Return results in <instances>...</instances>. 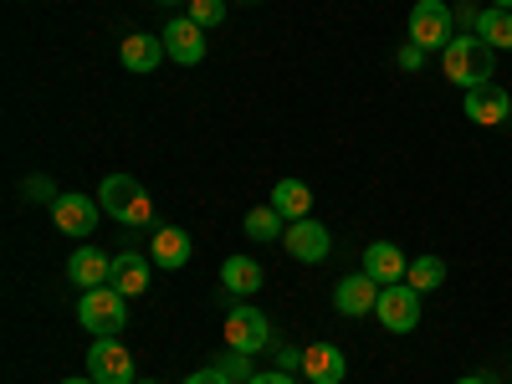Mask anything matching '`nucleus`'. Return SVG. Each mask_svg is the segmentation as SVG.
Masks as SVG:
<instances>
[{"label":"nucleus","instance_id":"1","mask_svg":"<svg viewBox=\"0 0 512 384\" xmlns=\"http://www.w3.org/2000/svg\"><path fill=\"white\" fill-rule=\"evenodd\" d=\"M441 72L456 82L461 93H472V88H482V82H492V72H497V52L487 47L482 36H451V41H446V52H441Z\"/></svg>","mask_w":512,"mask_h":384},{"label":"nucleus","instance_id":"2","mask_svg":"<svg viewBox=\"0 0 512 384\" xmlns=\"http://www.w3.org/2000/svg\"><path fill=\"white\" fill-rule=\"evenodd\" d=\"M98 205H103V216H113L118 226H134V231L154 226V200L144 195V185L134 175H108L98 185Z\"/></svg>","mask_w":512,"mask_h":384},{"label":"nucleus","instance_id":"3","mask_svg":"<svg viewBox=\"0 0 512 384\" xmlns=\"http://www.w3.org/2000/svg\"><path fill=\"white\" fill-rule=\"evenodd\" d=\"M128 297L108 282V287H93V292H82V303H77V323L88 328L93 338H118L123 323H128Z\"/></svg>","mask_w":512,"mask_h":384},{"label":"nucleus","instance_id":"4","mask_svg":"<svg viewBox=\"0 0 512 384\" xmlns=\"http://www.w3.org/2000/svg\"><path fill=\"white\" fill-rule=\"evenodd\" d=\"M451 26H456V11L446 6V0H415L410 6V41L425 47V52H446Z\"/></svg>","mask_w":512,"mask_h":384},{"label":"nucleus","instance_id":"5","mask_svg":"<svg viewBox=\"0 0 512 384\" xmlns=\"http://www.w3.org/2000/svg\"><path fill=\"white\" fill-rule=\"evenodd\" d=\"M374 313H379V323L390 328V333H415V328H420V292H415L410 282L384 287Z\"/></svg>","mask_w":512,"mask_h":384},{"label":"nucleus","instance_id":"6","mask_svg":"<svg viewBox=\"0 0 512 384\" xmlns=\"http://www.w3.org/2000/svg\"><path fill=\"white\" fill-rule=\"evenodd\" d=\"M88 374H93L98 384H139V379H134V354H128L118 338H93Z\"/></svg>","mask_w":512,"mask_h":384},{"label":"nucleus","instance_id":"7","mask_svg":"<svg viewBox=\"0 0 512 384\" xmlns=\"http://www.w3.org/2000/svg\"><path fill=\"white\" fill-rule=\"evenodd\" d=\"M98 216H103V205H98L93 195L62 190V195L52 200V221H57V231H67V236H93V231H98Z\"/></svg>","mask_w":512,"mask_h":384},{"label":"nucleus","instance_id":"8","mask_svg":"<svg viewBox=\"0 0 512 384\" xmlns=\"http://www.w3.org/2000/svg\"><path fill=\"white\" fill-rule=\"evenodd\" d=\"M226 344L241 349V354L272 349V323H267V313H262V308H231V318H226Z\"/></svg>","mask_w":512,"mask_h":384},{"label":"nucleus","instance_id":"9","mask_svg":"<svg viewBox=\"0 0 512 384\" xmlns=\"http://www.w3.org/2000/svg\"><path fill=\"white\" fill-rule=\"evenodd\" d=\"M282 246H287V256H292V262H308V267H318L323 262V256H328V226L323 221H292L287 231H282Z\"/></svg>","mask_w":512,"mask_h":384},{"label":"nucleus","instance_id":"10","mask_svg":"<svg viewBox=\"0 0 512 384\" xmlns=\"http://www.w3.org/2000/svg\"><path fill=\"white\" fill-rule=\"evenodd\" d=\"M466 118H472L477 128H492V123L512 118V93L502 88L497 77H492V82H482V88L466 93Z\"/></svg>","mask_w":512,"mask_h":384},{"label":"nucleus","instance_id":"11","mask_svg":"<svg viewBox=\"0 0 512 384\" xmlns=\"http://www.w3.org/2000/svg\"><path fill=\"white\" fill-rule=\"evenodd\" d=\"M159 36H164V52L175 57L180 67H195V62H205V26H195L190 16L169 21Z\"/></svg>","mask_w":512,"mask_h":384},{"label":"nucleus","instance_id":"12","mask_svg":"<svg viewBox=\"0 0 512 384\" xmlns=\"http://www.w3.org/2000/svg\"><path fill=\"white\" fill-rule=\"evenodd\" d=\"M379 282L369 277V272H359V277H344L333 287V308L344 313V318H364V313H374L379 308Z\"/></svg>","mask_w":512,"mask_h":384},{"label":"nucleus","instance_id":"13","mask_svg":"<svg viewBox=\"0 0 512 384\" xmlns=\"http://www.w3.org/2000/svg\"><path fill=\"white\" fill-rule=\"evenodd\" d=\"M364 272H369L379 287H395V282H405V272H410V256H405L395 241H369V246H364Z\"/></svg>","mask_w":512,"mask_h":384},{"label":"nucleus","instance_id":"14","mask_svg":"<svg viewBox=\"0 0 512 384\" xmlns=\"http://www.w3.org/2000/svg\"><path fill=\"white\" fill-rule=\"evenodd\" d=\"M118 57H123L128 72H159V62H164L169 52H164V36H154V31H128L123 47H118Z\"/></svg>","mask_w":512,"mask_h":384},{"label":"nucleus","instance_id":"15","mask_svg":"<svg viewBox=\"0 0 512 384\" xmlns=\"http://www.w3.org/2000/svg\"><path fill=\"white\" fill-rule=\"evenodd\" d=\"M67 277H72V287L93 292V287H108L113 282V262H108L98 246H77L72 262H67Z\"/></svg>","mask_w":512,"mask_h":384},{"label":"nucleus","instance_id":"16","mask_svg":"<svg viewBox=\"0 0 512 384\" xmlns=\"http://www.w3.org/2000/svg\"><path fill=\"white\" fill-rule=\"evenodd\" d=\"M303 374L313 384H344L349 359H344V349H338V344H313V349H303Z\"/></svg>","mask_w":512,"mask_h":384},{"label":"nucleus","instance_id":"17","mask_svg":"<svg viewBox=\"0 0 512 384\" xmlns=\"http://www.w3.org/2000/svg\"><path fill=\"white\" fill-rule=\"evenodd\" d=\"M277 216L292 226V221H308V210H313V190L303 185V180H277V190H272V200H267Z\"/></svg>","mask_w":512,"mask_h":384},{"label":"nucleus","instance_id":"18","mask_svg":"<svg viewBox=\"0 0 512 384\" xmlns=\"http://www.w3.org/2000/svg\"><path fill=\"white\" fill-rule=\"evenodd\" d=\"M154 267H164V272L190 267V236L180 226H159L154 231Z\"/></svg>","mask_w":512,"mask_h":384},{"label":"nucleus","instance_id":"19","mask_svg":"<svg viewBox=\"0 0 512 384\" xmlns=\"http://www.w3.org/2000/svg\"><path fill=\"white\" fill-rule=\"evenodd\" d=\"M113 287H118L123 297L149 292V262H144L139 251H118V256H113Z\"/></svg>","mask_w":512,"mask_h":384},{"label":"nucleus","instance_id":"20","mask_svg":"<svg viewBox=\"0 0 512 384\" xmlns=\"http://www.w3.org/2000/svg\"><path fill=\"white\" fill-rule=\"evenodd\" d=\"M262 262H251V256H226V267H221V287L236 292V297H251L256 287H262Z\"/></svg>","mask_w":512,"mask_h":384},{"label":"nucleus","instance_id":"21","mask_svg":"<svg viewBox=\"0 0 512 384\" xmlns=\"http://www.w3.org/2000/svg\"><path fill=\"white\" fill-rule=\"evenodd\" d=\"M492 52H507L512 47V11H497V6H487L482 16H477V26H472Z\"/></svg>","mask_w":512,"mask_h":384},{"label":"nucleus","instance_id":"22","mask_svg":"<svg viewBox=\"0 0 512 384\" xmlns=\"http://www.w3.org/2000/svg\"><path fill=\"white\" fill-rule=\"evenodd\" d=\"M405 282H410L415 292H436V287L446 282V262H441V256H415L410 272H405Z\"/></svg>","mask_w":512,"mask_h":384},{"label":"nucleus","instance_id":"23","mask_svg":"<svg viewBox=\"0 0 512 384\" xmlns=\"http://www.w3.org/2000/svg\"><path fill=\"white\" fill-rule=\"evenodd\" d=\"M282 231H287V221L277 216L272 205H256V210H246V236H251V241H277Z\"/></svg>","mask_w":512,"mask_h":384},{"label":"nucleus","instance_id":"24","mask_svg":"<svg viewBox=\"0 0 512 384\" xmlns=\"http://www.w3.org/2000/svg\"><path fill=\"white\" fill-rule=\"evenodd\" d=\"M195 26H221L226 21V0H190V11H185Z\"/></svg>","mask_w":512,"mask_h":384},{"label":"nucleus","instance_id":"25","mask_svg":"<svg viewBox=\"0 0 512 384\" xmlns=\"http://www.w3.org/2000/svg\"><path fill=\"white\" fill-rule=\"evenodd\" d=\"M216 369L231 374V379H241V384L251 379V359H246L241 349H231V344H226V354H216Z\"/></svg>","mask_w":512,"mask_h":384},{"label":"nucleus","instance_id":"26","mask_svg":"<svg viewBox=\"0 0 512 384\" xmlns=\"http://www.w3.org/2000/svg\"><path fill=\"white\" fill-rule=\"evenodd\" d=\"M185 384H236L231 374H221L216 364H205V369H195V374H185Z\"/></svg>","mask_w":512,"mask_h":384},{"label":"nucleus","instance_id":"27","mask_svg":"<svg viewBox=\"0 0 512 384\" xmlns=\"http://www.w3.org/2000/svg\"><path fill=\"white\" fill-rule=\"evenodd\" d=\"M400 67H405V72H420V67H425V47L405 41V47H400Z\"/></svg>","mask_w":512,"mask_h":384},{"label":"nucleus","instance_id":"28","mask_svg":"<svg viewBox=\"0 0 512 384\" xmlns=\"http://www.w3.org/2000/svg\"><path fill=\"white\" fill-rule=\"evenodd\" d=\"M26 195H31V200H57V190H52L47 175H31V180H26Z\"/></svg>","mask_w":512,"mask_h":384},{"label":"nucleus","instance_id":"29","mask_svg":"<svg viewBox=\"0 0 512 384\" xmlns=\"http://www.w3.org/2000/svg\"><path fill=\"white\" fill-rule=\"evenodd\" d=\"M277 369L297 374V369H303V349H292V344H282V349H277Z\"/></svg>","mask_w":512,"mask_h":384},{"label":"nucleus","instance_id":"30","mask_svg":"<svg viewBox=\"0 0 512 384\" xmlns=\"http://www.w3.org/2000/svg\"><path fill=\"white\" fill-rule=\"evenodd\" d=\"M246 384H297V379H292L287 369H272V374H251Z\"/></svg>","mask_w":512,"mask_h":384},{"label":"nucleus","instance_id":"31","mask_svg":"<svg viewBox=\"0 0 512 384\" xmlns=\"http://www.w3.org/2000/svg\"><path fill=\"white\" fill-rule=\"evenodd\" d=\"M456 384H492V379H482V374H466V379H456Z\"/></svg>","mask_w":512,"mask_h":384},{"label":"nucleus","instance_id":"32","mask_svg":"<svg viewBox=\"0 0 512 384\" xmlns=\"http://www.w3.org/2000/svg\"><path fill=\"white\" fill-rule=\"evenodd\" d=\"M62 384H98V379H93V374H88V379H62Z\"/></svg>","mask_w":512,"mask_h":384},{"label":"nucleus","instance_id":"33","mask_svg":"<svg viewBox=\"0 0 512 384\" xmlns=\"http://www.w3.org/2000/svg\"><path fill=\"white\" fill-rule=\"evenodd\" d=\"M492 6H497V11H512V0H492Z\"/></svg>","mask_w":512,"mask_h":384},{"label":"nucleus","instance_id":"34","mask_svg":"<svg viewBox=\"0 0 512 384\" xmlns=\"http://www.w3.org/2000/svg\"><path fill=\"white\" fill-rule=\"evenodd\" d=\"M159 6H180V0H159Z\"/></svg>","mask_w":512,"mask_h":384},{"label":"nucleus","instance_id":"35","mask_svg":"<svg viewBox=\"0 0 512 384\" xmlns=\"http://www.w3.org/2000/svg\"><path fill=\"white\" fill-rule=\"evenodd\" d=\"M139 384H159V379H139Z\"/></svg>","mask_w":512,"mask_h":384},{"label":"nucleus","instance_id":"36","mask_svg":"<svg viewBox=\"0 0 512 384\" xmlns=\"http://www.w3.org/2000/svg\"><path fill=\"white\" fill-rule=\"evenodd\" d=\"M241 6H256V0H241Z\"/></svg>","mask_w":512,"mask_h":384}]
</instances>
